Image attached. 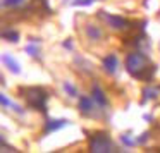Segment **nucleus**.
Wrapping results in <instances>:
<instances>
[{
    "instance_id": "20e7f679",
    "label": "nucleus",
    "mask_w": 160,
    "mask_h": 153,
    "mask_svg": "<svg viewBox=\"0 0 160 153\" xmlns=\"http://www.w3.org/2000/svg\"><path fill=\"white\" fill-rule=\"evenodd\" d=\"M98 16H100L112 29H115V31H122V29H126L129 26V22L126 21V19L119 17V16H112V14H108V12H105V11H100Z\"/></svg>"
},
{
    "instance_id": "0eeeda50",
    "label": "nucleus",
    "mask_w": 160,
    "mask_h": 153,
    "mask_svg": "<svg viewBox=\"0 0 160 153\" xmlns=\"http://www.w3.org/2000/svg\"><path fill=\"white\" fill-rule=\"evenodd\" d=\"M66 122L67 121H64V119H50L48 122L45 124V134H48V132H52V131H57V129H60V127H64L66 126Z\"/></svg>"
},
{
    "instance_id": "ddd939ff",
    "label": "nucleus",
    "mask_w": 160,
    "mask_h": 153,
    "mask_svg": "<svg viewBox=\"0 0 160 153\" xmlns=\"http://www.w3.org/2000/svg\"><path fill=\"white\" fill-rule=\"evenodd\" d=\"M64 90L69 93V96H78V90L72 86L71 83H64Z\"/></svg>"
},
{
    "instance_id": "2eb2a0df",
    "label": "nucleus",
    "mask_w": 160,
    "mask_h": 153,
    "mask_svg": "<svg viewBox=\"0 0 160 153\" xmlns=\"http://www.w3.org/2000/svg\"><path fill=\"white\" fill-rule=\"evenodd\" d=\"M0 100H2V105H4V107H14V105L11 103V100H7V96H5V95H2V96H0Z\"/></svg>"
},
{
    "instance_id": "4468645a",
    "label": "nucleus",
    "mask_w": 160,
    "mask_h": 153,
    "mask_svg": "<svg viewBox=\"0 0 160 153\" xmlns=\"http://www.w3.org/2000/svg\"><path fill=\"white\" fill-rule=\"evenodd\" d=\"M95 0H71V4L72 5H90L93 4Z\"/></svg>"
},
{
    "instance_id": "6e6552de",
    "label": "nucleus",
    "mask_w": 160,
    "mask_h": 153,
    "mask_svg": "<svg viewBox=\"0 0 160 153\" xmlns=\"http://www.w3.org/2000/svg\"><path fill=\"white\" fill-rule=\"evenodd\" d=\"M95 103H93V96H79V110L83 114H90L93 110Z\"/></svg>"
},
{
    "instance_id": "39448f33",
    "label": "nucleus",
    "mask_w": 160,
    "mask_h": 153,
    "mask_svg": "<svg viewBox=\"0 0 160 153\" xmlns=\"http://www.w3.org/2000/svg\"><path fill=\"white\" fill-rule=\"evenodd\" d=\"M102 64H103V69L107 71L108 74H115L117 69H119V59H117L115 53H108V55L103 59Z\"/></svg>"
},
{
    "instance_id": "9b49d317",
    "label": "nucleus",
    "mask_w": 160,
    "mask_h": 153,
    "mask_svg": "<svg viewBox=\"0 0 160 153\" xmlns=\"http://www.w3.org/2000/svg\"><path fill=\"white\" fill-rule=\"evenodd\" d=\"M26 4V0H2V5L4 7H21V5Z\"/></svg>"
},
{
    "instance_id": "f257e3e1",
    "label": "nucleus",
    "mask_w": 160,
    "mask_h": 153,
    "mask_svg": "<svg viewBox=\"0 0 160 153\" xmlns=\"http://www.w3.org/2000/svg\"><path fill=\"white\" fill-rule=\"evenodd\" d=\"M126 69L136 79H148L150 76H146V69H152V67H148V59L143 53L131 52L126 57Z\"/></svg>"
},
{
    "instance_id": "f03ea898",
    "label": "nucleus",
    "mask_w": 160,
    "mask_h": 153,
    "mask_svg": "<svg viewBox=\"0 0 160 153\" xmlns=\"http://www.w3.org/2000/svg\"><path fill=\"white\" fill-rule=\"evenodd\" d=\"M21 93L31 108H38L42 112L47 110V93L42 88H21Z\"/></svg>"
},
{
    "instance_id": "9d476101",
    "label": "nucleus",
    "mask_w": 160,
    "mask_h": 153,
    "mask_svg": "<svg viewBox=\"0 0 160 153\" xmlns=\"http://www.w3.org/2000/svg\"><path fill=\"white\" fill-rule=\"evenodd\" d=\"M2 59H4V64H5V66L11 69V72H14V74H19V72H21V69H19V64L16 62V60L12 59L11 55H9V53H5Z\"/></svg>"
},
{
    "instance_id": "1a4fd4ad",
    "label": "nucleus",
    "mask_w": 160,
    "mask_h": 153,
    "mask_svg": "<svg viewBox=\"0 0 160 153\" xmlns=\"http://www.w3.org/2000/svg\"><path fill=\"white\" fill-rule=\"evenodd\" d=\"M91 96H93V100L97 101L100 107H105V105H107V98H105L103 91L100 90V86H97V84H95L93 90H91Z\"/></svg>"
},
{
    "instance_id": "423d86ee",
    "label": "nucleus",
    "mask_w": 160,
    "mask_h": 153,
    "mask_svg": "<svg viewBox=\"0 0 160 153\" xmlns=\"http://www.w3.org/2000/svg\"><path fill=\"white\" fill-rule=\"evenodd\" d=\"M86 36L91 42H98V40H102V36H103V31L95 24H88L86 26Z\"/></svg>"
},
{
    "instance_id": "7ed1b4c3",
    "label": "nucleus",
    "mask_w": 160,
    "mask_h": 153,
    "mask_svg": "<svg viewBox=\"0 0 160 153\" xmlns=\"http://www.w3.org/2000/svg\"><path fill=\"white\" fill-rule=\"evenodd\" d=\"M90 151L93 153H110L114 151V145H112L110 138L107 132H95L90 138Z\"/></svg>"
},
{
    "instance_id": "f3484780",
    "label": "nucleus",
    "mask_w": 160,
    "mask_h": 153,
    "mask_svg": "<svg viewBox=\"0 0 160 153\" xmlns=\"http://www.w3.org/2000/svg\"><path fill=\"white\" fill-rule=\"evenodd\" d=\"M26 50H28V52H29V55H33V57H36V55H38V50H36L35 47H31V45H29Z\"/></svg>"
},
{
    "instance_id": "f8f14e48",
    "label": "nucleus",
    "mask_w": 160,
    "mask_h": 153,
    "mask_svg": "<svg viewBox=\"0 0 160 153\" xmlns=\"http://www.w3.org/2000/svg\"><path fill=\"white\" fill-rule=\"evenodd\" d=\"M4 38L14 43V42H18V40H19V33H16V31H5L4 33Z\"/></svg>"
},
{
    "instance_id": "dca6fc26",
    "label": "nucleus",
    "mask_w": 160,
    "mask_h": 153,
    "mask_svg": "<svg viewBox=\"0 0 160 153\" xmlns=\"http://www.w3.org/2000/svg\"><path fill=\"white\" fill-rule=\"evenodd\" d=\"M145 96L146 98H155L157 96V90H145Z\"/></svg>"
}]
</instances>
